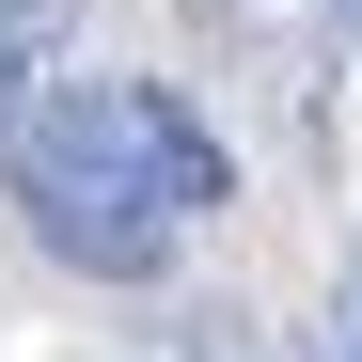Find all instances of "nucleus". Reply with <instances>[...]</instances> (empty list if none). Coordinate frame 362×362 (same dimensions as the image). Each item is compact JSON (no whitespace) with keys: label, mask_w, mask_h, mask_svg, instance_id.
Masks as SVG:
<instances>
[{"label":"nucleus","mask_w":362,"mask_h":362,"mask_svg":"<svg viewBox=\"0 0 362 362\" xmlns=\"http://www.w3.org/2000/svg\"><path fill=\"white\" fill-rule=\"evenodd\" d=\"M64 47H79V0H0V95H16L32 64H64ZM32 110V95H16Z\"/></svg>","instance_id":"2"},{"label":"nucleus","mask_w":362,"mask_h":362,"mask_svg":"<svg viewBox=\"0 0 362 362\" xmlns=\"http://www.w3.org/2000/svg\"><path fill=\"white\" fill-rule=\"evenodd\" d=\"M331 362H362V252H346V299H331Z\"/></svg>","instance_id":"3"},{"label":"nucleus","mask_w":362,"mask_h":362,"mask_svg":"<svg viewBox=\"0 0 362 362\" xmlns=\"http://www.w3.org/2000/svg\"><path fill=\"white\" fill-rule=\"evenodd\" d=\"M346 16H362V0H346Z\"/></svg>","instance_id":"4"},{"label":"nucleus","mask_w":362,"mask_h":362,"mask_svg":"<svg viewBox=\"0 0 362 362\" xmlns=\"http://www.w3.org/2000/svg\"><path fill=\"white\" fill-rule=\"evenodd\" d=\"M0 173H16V221L95 284H158L173 236L236 205V158L173 79H47L0 127Z\"/></svg>","instance_id":"1"}]
</instances>
